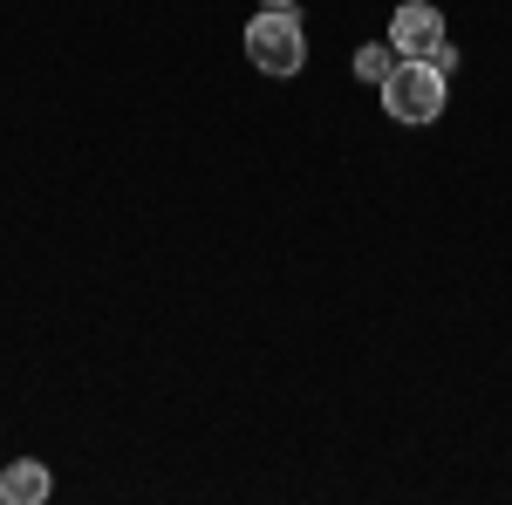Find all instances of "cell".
<instances>
[{"instance_id": "cell-3", "label": "cell", "mask_w": 512, "mask_h": 505, "mask_svg": "<svg viewBox=\"0 0 512 505\" xmlns=\"http://www.w3.org/2000/svg\"><path fill=\"white\" fill-rule=\"evenodd\" d=\"M444 41L451 35H444V14H437L431 0H403V7L390 14V48L403 55V62H431Z\"/></svg>"}, {"instance_id": "cell-6", "label": "cell", "mask_w": 512, "mask_h": 505, "mask_svg": "<svg viewBox=\"0 0 512 505\" xmlns=\"http://www.w3.org/2000/svg\"><path fill=\"white\" fill-rule=\"evenodd\" d=\"M260 7H294V0H260Z\"/></svg>"}, {"instance_id": "cell-5", "label": "cell", "mask_w": 512, "mask_h": 505, "mask_svg": "<svg viewBox=\"0 0 512 505\" xmlns=\"http://www.w3.org/2000/svg\"><path fill=\"white\" fill-rule=\"evenodd\" d=\"M390 69H396V48H390V41H369V48H355V76H362V82H383Z\"/></svg>"}, {"instance_id": "cell-1", "label": "cell", "mask_w": 512, "mask_h": 505, "mask_svg": "<svg viewBox=\"0 0 512 505\" xmlns=\"http://www.w3.org/2000/svg\"><path fill=\"white\" fill-rule=\"evenodd\" d=\"M246 62L260 76H301L308 69V35L294 21V7H260L246 21Z\"/></svg>"}, {"instance_id": "cell-4", "label": "cell", "mask_w": 512, "mask_h": 505, "mask_svg": "<svg viewBox=\"0 0 512 505\" xmlns=\"http://www.w3.org/2000/svg\"><path fill=\"white\" fill-rule=\"evenodd\" d=\"M48 492H55V478H48L41 458H14V465L0 471V499L7 505H41Z\"/></svg>"}, {"instance_id": "cell-2", "label": "cell", "mask_w": 512, "mask_h": 505, "mask_svg": "<svg viewBox=\"0 0 512 505\" xmlns=\"http://www.w3.org/2000/svg\"><path fill=\"white\" fill-rule=\"evenodd\" d=\"M376 89H383L390 123H403V130L444 117V69H437V62H403V55H396V69L376 82Z\"/></svg>"}]
</instances>
